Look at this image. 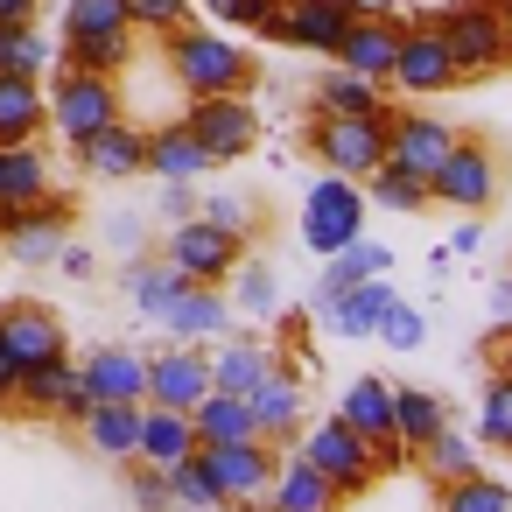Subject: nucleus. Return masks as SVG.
<instances>
[{
  "mask_svg": "<svg viewBox=\"0 0 512 512\" xmlns=\"http://www.w3.org/2000/svg\"><path fill=\"white\" fill-rule=\"evenodd\" d=\"M498 22H505V43H512V0H498Z\"/></svg>",
  "mask_w": 512,
  "mask_h": 512,
  "instance_id": "59",
  "label": "nucleus"
},
{
  "mask_svg": "<svg viewBox=\"0 0 512 512\" xmlns=\"http://www.w3.org/2000/svg\"><path fill=\"white\" fill-rule=\"evenodd\" d=\"M183 456H197V421L176 414V407H141V449H134V463L169 470Z\"/></svg>",
  "mask_w": 512,
  "mask_h": 512,
  "instance_id": "27",
  "label": "nucleus"
},
{
  "mask_svg": "<svg viewBox=\"0 0 512 512\" xmlns=\"http://www.w3.org/2000/svg\"><path fill=\"white\" fill-rule=\"evenodd\" d=\"M435 36L449 43V57H456L463 78H484V71L512 64L505 22H498V0H456L449 15H435Z\"/></svg>",
  "mask_w": 512,
  "mask_h": 512,
  "instance_id": "7",
  "label": "nucleus"
},
{
  "mask_svg": "<svg viewBox=\"0 0 512 512\" xmlns=\"http://www.w3.org/2000/svg\"><path fill=\"white\" fill-rule=\"evenodd\" d=\"M0 344H8V358H15L22 372L71 358V337H64V323H57L43 302H8V309H0Z\"/></svg>",
  "mask_w": 512,
  "mask_h": 512,
  "instance_id": "13",
  "label": "nucleus"
},
{
  "mask_svg": "<svg viewBox=\"0 0 512 512\" xmlns=\"http://www.w3.org/2000/svg\"><path fill=\"white\" fill-rule=\"evenodd\" d=\"M190 421H197V442H253L260 435L253 400H239V393H204L190 407Z\"/></svg>",
  "mask_w": 512,
  "mask_h": 512,
  "instance_id": "34",
  "label": "nucleus"
},
{
  "mask_svg": "<svg viewBox=\"0 0 512 512\" xmlns=\"http://www.w3.org/2000/svg\"><path fill=\"white\" fill-rule=\"evenodd\" d=\"M274 463H281V449L274 442H197V470L211 477V491H218V505H260L267 498V484H274Z\"/></svg>",
  "mask_w": 512,
  "mask_h": 512,
  "instance_id": "5",
  "label": "nucleus"
},
{
  "mask_svg": "<svg viewBox=\"0 0 512 512\" xmlns=\"http://www.w3.org/2000/svg\"><path fill=\"white\" fill-rule=\"evenodd\" d=\"M190 8H197V0H127V22L148 29V36H169V29L190 22Z\"/></svg>",
  "mask_w": 512,
  "mask_h": 512,
  "instance_id": "46",
  "label": "nucleus"
},
{
  "mask_svg": "<svg viewBox=\"0 0 512 512\" xmlns=\"http://www.w3.org/2000/svg\"><path fill=\"white\" fill-rule=\"evenodd\" d=\"M218 512H246V505H218Z\"/></svg>",
  "mask_w": 512,
  "mask_h": 512,
  "instance_id": "60",
  "label": "nucleus"
},
{
  "mask_svg": "<svg viewBox=\"0 0 512 512\" xmlns=\"http://www.w3.org/2000/svg\"><path fill=\"white\" fill-rule=\"evenodd\" d=\"M120 288H127V302H134L148 323H162V316H169V302H176L190 281H183L162 253H134V260H127V274H120Z\"/></svg>",
  "mask_w": 512,
  "mask_h": 512,
  "instance_id": "26",
  "label": "nucleus"
},
{
  "mask_svg": "<svg viewBox=\"0 0 512 512\" xmlns=\"http://www.w3.org/2000/svg\"><path fill=\"white\" fill-rule=\"evenodd\" d=\"M162 64L183 85V99H218V92H253L260 85V64L239 43H225L218 29H197V22L162 36Z\"/></svg>",
  "mask_w": 512,
  "mask_h": 512,
  "instance_id": "1",
  "label": "nucleus"
},
{
  "mask_svg": "<svg viewBox=\"0 0 512 512\" xmlns=\"http://www.w3.org/2000/svg\"><path fill=\"white\" fill-rule=\"evenodd\" d=\"M365 204H386V211H428L435 197H428V176H414V169H400V162H379L372 176H365Z\"/></svg>",
  "mask_w": 512,
  "mask_h": 512,
  "instance_id": "38",
  "label": "nucleus"
},
{
  "mask_svg": "<svg viewBox=\"0 0 512 512\" xmlns=\"http://www.w3.org/2000/svg\"><path fill=\"white\" fill-rule=\"evenodd\" d=\"M435 512H512V484H498V477L470 470V477L442 484V505H435Z\"/></svg>",
  "mask_w": 512,
  "mask_h": 512,
  "instance_id": "40",
  "label": "nucleus"
},
{
  "mask_svg": "<svg viewBox=\"0 0 512 512\" xmlns=\"http://www.w3.org/2000/svg\"><path fill=\"white\" fill-rule=\"evenodd\" d=\"M267 372H274V351H267V344H253V337H239V344L211 351V393H239V400H246Z\"/></svg>",
  "mask_w": 512,
  "mask_h": 512,
  "instance_id": "33",
  "label": "nucleus"
},
{
  "mask_svg": "<svg viewBox=\"0 0 512 512\" xmlns=\"http://www.w3.org/2000/svg\"><path fill=\"white\" fill-rule=\"evenodd\" d=\"M386 267H393V253H386V246L351 239L344 253H330V260H323V288H316V295L330 302V295H344V288H358V281H372V274H386Z\"/></svg>",
  "mask_w": 512,
  "mask_h": 512,
  "instance_id": "37",
  "label": "nucleus"
},
{
  "mask_svg": "<svg viewBox=\"0 0 512 512\" xmlns=\"http://www.w3.org/2000/svg\"><path fill=\"white\" fill-rule=\"evenodd\" d=\"M358 15H365L358 0H281V43L330 57V50L344 43V29H351Z\"/></svg>",
  "mask_w": 512,
  "mask_h": 512,
  "instance_id": "16",
  "label": "nucleus"
},
{
  "mask_svg": "<svg viewBox=\"0 0 512 512\" xmlns=\"http://www.w3.org/2000/svg\"><path fill=\"white\" fill-rule=\"evenodd\" d=\"M239 309L246 316H267L274 309V267L267 260H239Z\"/></svg>",
  "mask_w": 512,
  "mask_h": 512,
  "instance_id": "49",
  "label": "nucleus"
},
{
  "mask_svg": "<svg viewBox=\"0 0 512 512\" xmlns=\"http://www.w3.org/2000/svg\"><path fill=\"white\" fill-rule=\"evenodd\" d=\"M57 267H64L71 281H85V274H92V253H85V246H64V253H57Z\"/></svg>",
  "mask_w": 512,
  "mask_h": 512,
  "instance_id": "56",
  "label": "nucleus"
},
{
  "mask_svg": "<svg viewBox=\"0 0 512 512\" xmlns=\"http://www.w3.org/2000/svg\"><path fill=\"white\" fill-rule=\"evenodd\" d=\"M407 456H414V449H407L400 435H386V442H372V470H379V477H386V470H400Z\"/></svg>",
  "mask_w": 512,
  "mask_h": 512,
  "instance_id": "53",
  "label": "nucleus"
},
{
  "mask_svg": "<svg viewBox=\"0 0 512 512\" xmlns=\"http://www.w3.org/2000/svg\"><path fill=\"white\" fill-rule=\"evenodd\" d=\"M204 8H225V0H204Z\"/></svg>",
  "mask_w": 512,
  "mask_h": 512,
  "instance_id": "61",
  "label": "nucleus"
},
{
  "mask_svg": "<svg viewBox=\"0 0 512 512\" xmlns=\"http://www.w3.org/2000/svg\"><path fill=\"white\" fill-rule=\"evenodd\" d=\"M197 204H204V197H197L190 183H162V218H169V225H183V218H197Z\"/></svg>",
  "mask_w": 512,
  "mask_h": 512,
  "instance_id": "51",
  "label": "nucleus"
},
{
  "mask_svg": "<svg viewBox=\"0 0 512 512\" xmlns=\"http://www.w3.org/2000/svg\"><path fill=\"white\" fill-rule=\"evenodd\" d=\"M386 309H393V288H386V274H372V281L330 295V302H323V323L358 344V337H379V316H386Z\"/></svg>",
  "mask_w": 512,
  "mask_h": 512,
  "instance_id": "23",
  "label": "nucleus"
},
{
  "mask_svg": "<svg viewBox=\"0 0 512 512\" xmlns=\"http://www.w3.org/2000/svg\"><path fill=\"white\" fill-rule=\"evenodd\" d=\"M491 337H512V274L491 288Z\"/></svg>",
  "mask_w": 512,
  "mask_h": 512,
  "instance_id": "52",
  "label": "nucleus"
},
{
  "mask_svg": "<svg viewBox=\"0 0 512 512\" xmlns=\"http://www.w3.org/2000/svg\"><path fill=\"white\" fill-rule=\"evenodd\" d=\"M442 428H449V407H442L428 386H393V435H400L414 456H421Z\"/></svg>",
  "mask_w": 512,
  "mask_h": 512,
  "instance_id": "30",
  "label": "nucleus"
},
{
  "mask_svg": "<svg viewBox=\"0 0 512 512\" xmlns=\"http://www.w3.org/2000/svg\"><path fill=\"white\" fill-rule=\"evenodd\" d=\"M50 64V43L36 36V22H0V71L8 78H36Z\"/></svg>",
  "mask_w": 512,
  "mask_h": 512,
  "instance_id": "41",
  "label": "nucleus"
},
{
  "mask_svg": "<svg viewBox=\"0 0 512 512\" xmlns=\"http://www.w3.org/2000/svg\"><path fill=\"white\" fill-rule=\"evenodd\" d=\"M477 239H484V232H477V218H463V232L449 239V253H477Z\"/></svg>",
  "mask_w": 512,
  "mask_h": 512,
  "instance_id": "58",
  "label": "nucleus"
},
{
  "mask_svg": "<svg viewBox=\"0 0 512 512\" xmlns=\"http://www.w3.org/2000/svg\"><path fill=\"white\" fill-rule=\"evenodd\" d=\"M337 421H351L365 442H386L393 435V379H351L337 400Z\"/></svg>",
  "mask_w": 512,
  "mask_h": 512,
  "instance_id": "29",
  "label": "nucleus"
},
{
  "mask_svg": "<svg viewBox=\"0 0 512 512\" xmlns=\"http://www.w3.org/2000/svg\"><path fill=\"white\" fill-rule=\"evenodd\" d=\"M302 456L330 477V491H337V498H358V491L379 477V470H372V442H365L351 421H337V414H330V421H316V428H302Z\"/></svg>",
  "mask_w": 512,
  "mask_h": 512,
  "instance_id": "10",
  "label": "nucleus"
},
{
  "mask_svg": "<svg viewBox=\"0 0 512 512\" xmlns=\"http://www.w3.org/2000/svg\"><path fill=\"white\" fill-rule=\"evenodd\" d=\"M127 498H134L141 512H176V505H169V477H162L155 463H134V470H127Z\"/></svg>",
  "mask_w": 512,
  "mask_h": 512,
  "instance_id": "50",
  "label": "nucleus"
},
{
  "mask_svg": "<svg viewBox=\"0 0 512 512\" xmlns=\"http://www.w3.org/2000/svg\"><path fill=\"white\" fill-rule=\"evenodd\" d=\"M421 337H428V316H421L414 302H400V295H393V309L379 316V344H393V351H414Z\"/></svg>",
  "mask_w": 512,
  "mask_h": 512,
  "instance_id": "47",
  "label": "nucleus"
},
{
  "mask_svg": "<svg viewBox=\"0 0 512 512\" xmlns=\"http://www.w3.org/2000/svg\"><path fill=\"white\" fill-rule=\"evenodd\" d=\"M183 127H190V141L211 155V169H218V162L253 155V141H260V113H253V99H246V92L190 99V106H183Z\"/></svg>",
  "mask_w": 512,
  "mask_h": 512,
  "instance_id": "9",
  "label": "nucleus"
},
{
  "mask_svg": "<svg viewBox=\"0 0 512 512\" xmlns=\"http://www.w3.org/2000/svg\"><path fill=\"white\" fill-rule=\"evenodd\" d=\"M449 148H456V127H442V120H428V113H393L386 162H400V169H414V176H435Z\"/></svg>",
  "mask_w": 512,
  "mask_h": 512,
  "instance_id": "20",
  "label": "nucleus"
},
{
  "mask_svg": "<svg viewBox=\"0 0 512 512\" xmlns=\"http://www.w3.org/2000/svg\"><path fill=\"white\" fill-rule=\"evenodd\" d=\"M162 477H169V505H176V512H218V491H211V477L197 470V456L169 463Z\"/></svg>",
  "mask_w": 512,
  "mask_h": 512,
  "instance_id": "44",
  "label": "nucleus"
},
{
  "mask_svg": "<svg viewBox=\"0 0 512 512\" xmlns=\"http://www.w3.org/2000/svg\"><path fill=\"white\" fill-rule=\"evenodd\" d=\"M260 505H267V512H337L344 498H337V491H330V477L295 449L288 463H274V484H267V498H260Z\"/></svg>",
  "mask_w": 512,
  "mask_h": 512,
  "instance_id": "21",
  "label": "nucleus"
},
{
  "mask_svg": "<svg viewBox=\"0 0 512 512\" xmlns=\"http://www.w3.org/2000/svg\"><path fill=\"white\" fill-rule=\"evenodd\" d=\"M218 15L239 22V29H253V36H274V43H281V0H225Z\"/></svg>",
  "mask_w": 512,
  "mask_h": 512,
  "instance_id": "48",
  "label": "nucleus"
},
{
  "mask_svg": "<svg viewBox=\"0 0 512 512\" xmlns=\"http://www.w3.org/2000/svg\"><path fill=\"white\" fill-rule=\"evenodd\" d=\"M421 463H428V477L456 484V477H470V470H477V435H463V428H442V435L421 449Z\"/></svg>",
  "mask_w": 512,
  "mask_h": 512,
  "instance_id": "42",
  "label": "nucleus"
},
{
  "mask_svg": "<svg viewBox=\"0 0 512 512\" xmlns=\"http://www.w3.org/2000/svg\"><path fill=\"white\" fill-rule=\"evenodd\" d=\"M246 400H253L260 442H274V449H281V442H295V435H302V421H309V414H302V372H295V365H281V358H274V372H267Z\"/></svg>",
  "mask_w": 512,
  "mask_h": 512,
  "instance_id": "18",
  "label": "nucleus"
},
{
  "mask_svg": "<svg viewBox=\"0 0 512 512\" xmlns=\"http://www.w3.org/2000/svg\"><path fill=\"white\" fill-rule=\"evenodd\" d=\"M295 232H302V246L309 253H344L351 239H365V183H351V176H316L309 183V197H302V218H295Z\"/></svg>",
  "mask_w": 512,
  "mask_h": 512,
  "instance_id": "3",
  "label": "nucleus"
},
{
  "mask_svg": "<svg viewBox=\"0 0 512 512\" xmlns=\"http://www.w3.org/2000/svg\"><path fill=\"white\" fill-rule=\"evenodd\" d=\"M127 22V0H64V36H120Z\"/></svg>",
  "mask_w": 512,
  "mask_h": 512,
  "instance_id": "43",
  "label": "nucleus"
},
{
  "mask_svg": "<svg viewBox=\"0 0 512 512\" xmlns=\"http://www.w3.org/2000/svg\"><path fill=\"white\" fill-rule=\"evenodd\" d=\"M43 0H0V22H36Z\"/></svg>",
  "mask_w": 512,
  "mask_h": 512,
  "instance_id": "57",
  "label": "nucleus"
},
{
  "mask_svg": "<svg viewBox=\"0 0 512 512\" xmlns=\"http://www.w3.org/2000/svg\"><path fill=\"white\" fill-rule=\"evenodd\" d=\"M0 239L22 267H57V253L71 246V204L64 197H43V204H0Z\"/></svg>",
  "mask_w": 512,
  "mask_h": 512,
  "instance_id": "11",
  "label": "nucleus"
},
{
  "mask_svg": "<svg viewBox=\"0 0 512 512\" xmlns=\"http://www.w3.org/2000/svg\"><path fill=\"white\" fill-rule=\"evenodd\" d=\"M428 197L449 204V211H463V218L491 211V197H498V148L477 141V134H456V148H449L442 169L428 176Z\"/></svg>",
  "mask_w": 512,
  "mask_h": 512,
  "instance_id": "8",
  "label": "nucleus"
},
{
  "mask_svg": "<svg viewBox=\"0 0 512 512\" xmlns=\"http://www.w3.org/2000/svg\"><path fill=\"white\" fill-rule=\"evenodd\" d=\"M197 218H211V225H225V232H239V239H253V232H260V204H253V197H239V190H211V197L197 204Z\"/></svg>",
  "mask_w": 512,
  "mask_h": 512,
  "instance_id": "45",
  "label": "nucleus"
},
{
  "mask_svg": "<svg viewBox=\"0 0 512 512\" xmlns=\"http://www.w3.org/2000/svg\"><path fill=\"white\" fill-rule=\"evenodd\" d=\"M162 260H169L190 288H225V281L239 274V260H246V239L225 232V225H211V218H183V225H169Z\"/></svg>",
  "mask_w": 512,
  "mask_h": 512,
  "instance_id": "4",
  "label": "nucleus"
},
{
  "mask_svg": "<svg viewBox=\"0 0 512 512\" xmlns=\"http://www.w3.org/2000/svg\"><path fill=\"white\" fill-rule=\"evenodd\" d=\"M113 120H127V113H120V85L64 64V78L50 85V127L64 134V148H85V141L106 134Z\"/></svg>",
  "mask_w": 512,
  "mask_h": 512,
  "instance_id": "6",
  "label": "nucleus"
},
{
  "mask_svg": "<svg viewBox=\"0 0 512 512\" xmlns=\"http://www.w3.org/2000/svg\"><path fill=\"white\" fill-rule=\"evenodd\" d=\"M50 197V162H43V148L36 141H22V148H0V204H43Z\"/></svg>",
  "mask_w": 512,
  "mask_h": 512,
  "instance_id": "32",
  "label": "nucleus"
},
{
  "mask_svg": "<svg viewBox=\"0 0 512 512\" xmlns=\"http://www.w3.org/2000/svg\"><path fill=\"white\" fill-rule=\"evenodd\" d=\"M64 64L92 71V78H120L134 64V29H120V36H64Z\"/></svg>",
  "mask_w": 512,
  "mask_h": 512,
  "instance_id": "35",
  "label": "nucleus"
},
{
  "mask_svg": "<svg viewBox=\"0 0 512 512\" xmlns=\"http://www.w3.org/2000/svg\"><path fill=\"white\" fill-rule=\"evenodd\" d=\"M400 15H379V8H365L351 29H344V43L330 50V64H344V71H358V78H372V85H386L393 78V50H400Z\"/></svg>",
  "mask_w": 512,
  "mask_h": 512,
  "instance_id": "14",
  "label": "nucleus"
},
{
  "mask_svg": "<svg viewBox=\"0 0 512 512\" xmlns=\"http://www.w3.org/2000/svg\"><path fill=\"white\" fill-rule=\"evenodd\" d=\"M477 449H512V372H491V379H484V400H477Z\"/></svg>",
  "mask_w": 512,
  "mask_h": 512,
  "instance_id": "39",
  "label": "nucleus"
},
{
  "mask_svg": "<svg viewBox=\"0 0 512 512\" xmlns=\"http://www.w3.org/2000/svg\"><path fill=\"white\" fill-rule=\"evenodd\" d=\"M78 162H85L92 176H106V183L148 176V134H141V127H127V120H113L106 134H92V141L78 148Z\"/></svg>",
  "mask_w": 512,
  "mask_h": 512,
  "instance_id": "22",
  "label": "nucleus"
},
{
  "mask_svg": "<svg viewBox=\"0 0 512 512\" xmlns=\"http://www.w3.org/2000/svg\"><path fill=\"white\" fill-rule=\"evenodd\" d=\"M106 239H113L120 253H134V246H141V218H113V225H106Z\"/></svg>",
  "mask_w": 512,
  "mask_h": 512,
  "instance_id": "55",
  "label": "nucleus"
},
{
  "mask_svg": "<svg viewBox=\"0 0 512 512\" xmlns=\"http://www.w3.org/2000/svg\"><path fill=\"white\" fill-rule=\"evenodd\" d=\"M162 330H169L176 344H211V337H225V330H232V302H225L218 288H183V295L169 302Z\"/></svg>",
  "mask_w": 512,
  "mask_h": 512,
  "instance_id": "24",
  "label": "nucleus"
},
{
  "mask_svg": "<svg viewBox=\"0 0 512 512\" xmlns=\"http://www.w3.org/2000/svg\"><path fill=\"white\" fill-rule=\"evenodd\" d=\"M204 393H211V358H204L197 344H176V351L148 358V407H176V414H190Z\"/></svg>",
  "mask_w": 512,
  "mask_h": 512,
  "instance_id": "17",
  "label": "nucleus"
},
{
  "mask_svg": "<svg viewBox=\"0 0 512 512\" xmlns=\"http://www.w3.org/2000/svg\"><path fill=\"white\" fill-rule=\"evenodd\" d=\"M386 99H379V85L372 78H358V71H323L316 78V92H309V113H379Z\"/></svg>",
  "mask_w": 512,
  "mask_h": 512,
  "instance_id": "36",
  "label": "nucleus"
},
{
  "mask_svg": "<svg viewBox=\"0 0 512 512\" xmlns=\"http://www.w3.org/2000/svg\"><path fill=\"white\" fill-rule=\"evenodd\" d=\"M141 407H148V400H141ZM141 407H113V400H99L78 428H85V442H92L99 456L134 463V449H141Z\"/></svg>",
  "mask_w": 512,
  "mask_h": 512,
  "instance_id": "31",
  "label": "nucleus"
},
{
  "mask_svg": "<svg viewBox=\"0 0 512 512\" xmlns=\"http://www.w3.org/2000/svg\"><path fill=\"white\" fill-rule=\"evenodd\" d=\"M386 141H393V106H379V113H309V155L330 176L365 183L386 162Z\"/></svg>",
  "mask_w": 512,
  "mask_h": 512,
  "instance_id": "2",
  "label": "nucleus"
},
{
  "mask_svg": "<svg viewBox=\"0 0 512 512\" xmlns=\"http://www.w3.org/2000/svg\"><path fill=\"white\" fill-rule=\"evenodd\" d=\"M15 393H22V365L8 358V344H0V407H8Z\"/></svg>",
  "mask_w": 512,
  "mask_h": 512,
  "instance_id": "54",
  "label": "nucleus"
},
{
  "mask_svg": "<svg viewBox=\"0 0 512 512\" xmlns=\"http://www.w3.org/2000/svg\"><path fill=\"white\" fill-rule=\"evenodd\" d=\"M386 85H400L407 99H435V92L463 85V71H456L449 43L435 36V22H414V29H400V50H393V78H386Z\"/></svg>",
  "mask_w": 512,
  "mask_h": 512,
  "instance_id": "12",
  "label": "nucleus"
},
{
  "mask_svg": "<svg viewBox=\"0 0 512 512\" xmlns=\"http://www.w3.org/2000/svg\"><path fill=\"white\" fill-rule=\"evenodd\" d=\"M50 127V92L36 78H8L0 71V148H22Z\"/></svg>",
  "mask_w": 512,
  "mask_h": 512,
  "instance_id": "25",
  "label": "nucleus"
},
{
  "mask_svg": "<svg viewBox=\"0 0 512 512\" xmlns=\"http://www.w3.org/2000/svg\"><path fill=\"white\" fill-rule=\"evenodd\" d=\"M204 169H211V155L190 141V127H183V120L148 127V176H162V183H197Z\"/></svg>",
  "mask_w": 512,
  "mask_h": 512,
  "instance_id": "28",
  "label": "nucleus"
},
{
  "mask_svg": "<svg viewBox=\"0 0 512 512\" xmlns=\"http://www.w3.org/2000/svg\"><path fill=\"white\" fill-rule=\"evenodd\" d=\"M78 379H85L92 400L141 407V400H148V351H134V344H99L92 358H78Z\"/></svg>",
  "mask_w": 512,
  "mask_h": 512,
  "instance_id": "15",
  "label": "nucleus"
},
{
  "mask_svg": "<svg viewBox=\"0 0 512 512\" xmlns=\"http://www.w3.org/2000/svg\"><path fill=\"white\" fill-rule=\"evenodd\" d=\"M22 407H36V414H64V421H85L99 400L85 393V379H78V365L71 358H57V365H36V372H22V393H15Z\"/></svg>",
  "mask_w": 512,
  "mask_h": 512,
  "instance_id": "19",
  "label": "nucleus"
}]
</instances>
